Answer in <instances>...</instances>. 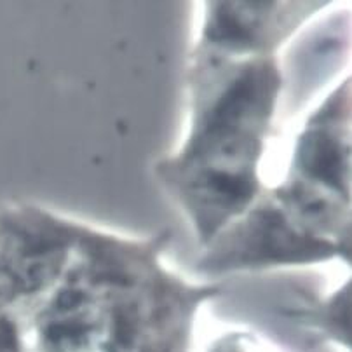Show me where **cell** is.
I'll use <instances>...</instances> for the list:
<instances>
[{"instance_id":"2","label":"cell","mask_w":352,"mask_h":352,"mask_svg":"<svg viewBox=\"0 0 352 352\" xmlns=\"http://www.w3.org/2000/svg\"><path fill=\"white\" fill-rule=\"evenodd\" d=\"M300 161L319 180L330 182L335 187H345L340 176L345 175V154L338 146V142L328 133L312 131L305 136L300 148Z\"/></svg>"},{"instance_id":"1","label":"cell","mask_w":352,"mask_h":352,"mask_svg":"<svg viewBox=\"0 0 352 352\" xmlns=\"http://www.w3.org/2000/svg\"><path fill=\"white\" fill-rule=\"evenodd\" d=\"M227 256L234 262H267V260H298L321 255L324 244L300 237L285 223L278 211H258L239 230Z\"/></svg>"}]
</instances>
